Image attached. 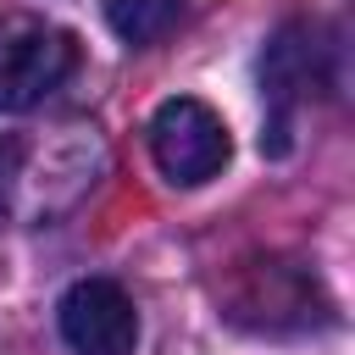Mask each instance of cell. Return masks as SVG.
Masks as SVG:
<instances>
[{"instance_id": "1", "label": "cell", "mask_w": 355, "mask_h": 355, "mask_svg": "<svg viewBox=\"0 0 355 355\" xmlns=\"http://www.w3.org/2000/svg\"><path fill=\"white\" fill-rule=\"evenodd\" d=\"M333 89V39L322 22H283L261 55V105H266V128H261V150L266 155H288L300 116Z\"/></svg>"}, {"instance_id": "6", "label": "cell", "mask_w": 355, "mask_h": 355, "mask_svg": "<svg viewBox=\"0 0 355 355\" xmlns=\"http://www.w3.org/2000/svg\"><path fill=\"white\" fill-rule=\"evenodd\" d=\"M105 6V22H111V33L122 39V44H155L161 33H172L178 28V17H183V0H100Z\"/></svg>"}, {"instance_id": "4", "label": "cell", "mask_w": 355, "mask_h": 355, "mask_svg": "<svg viewBox=\"0 0 355 355\" xmlns=\"http://www.w3.org/2000/svg\"><path fill=\"white\" fill-rule=\"evenodd\" d=\"M150 155H155V166H161L166 183L194 189V183H211V178L227 166L233 144H227L222 116H216L205 100L178 94V100H166V105L150 116Z\"/></svg>"}, {"instance_id": "5", "label": "cell", "mask_w": 355, "mask_h": 355, "mask_svg": "<svg viewBox=\"0 0 355 355\" xmlns=\"http://www.w3.org/2000/svg\"><path fill=\"white\" fill-rule=\"evenodd\" d=\"M61 338L72 355H133L139 344V311L133 294L111 277H78L55 305Z\"/></svg>"}, {"instance_id": "7", "label": "cell", "mask_w": 355, "mask_h": 355, "mask_svg": "<svg viewBox=\"0 0 355 355\" xmlns=\"http://www.w3.org/2000/svg\"><path fill=\"white\" fill-rule=\"evenodd\" d=\"M11 183H17V150L0 139V227H6V211H11Z\"/></svg>"}, {"instance_id": "2", "label": "cell", "mask_w": 355, "mask_h": 355, "mask_svg": "<svg viewBox=\"0 0 355 355\" xmlns=\"http://www.w3.org/2000/svg\"><path fill=\"white\" fill-rule=\"evenodd\" d=\"M222 316L244 333H316L333 322V300L311 266L288 255L239 261L222 288Z\"/></svg>"}, {"instance_id": "3", "label": "cell", "mask_w": 355, "mask_h": 355, "mask_svg": "<svg viewBox=\"0 0 355 355\" xmlns=\"http://www.w3.org/2000/svg\"><path fill=\"white\" fill-rule=\"evenodd\" d=\"M78 72V39L33 11H0V111L44 105Z\"/></svg>"}]
</instances>
